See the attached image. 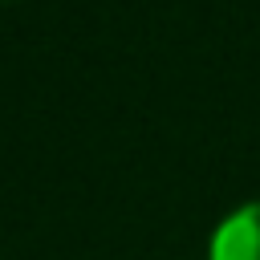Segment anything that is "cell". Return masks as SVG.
<instances>
[{
    "label": "cell",
    "instance_id": "cell-1",
    "mask_svg": "<svg viewBox=\"0 0 260 260\" xmlns=\"http://www.w3.org/2000/svg\"><path fill=\"white\" fill-rule=\"evenodd\" d=\"M211 260H260V203H244L219 223Z\"/></svg>",
    "mask_w": 260,
    "mask_h": 260
}]
</instances>
